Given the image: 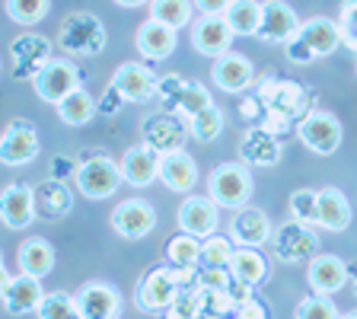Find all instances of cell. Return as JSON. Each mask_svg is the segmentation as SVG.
Here are the masks:
<instances>
[{
  "mask_svg": "<svg viewBox=\"0 0 357 319\" xmlns=\"http://www.w3.org/2000/svg\"><path fill=\"white\" fill-rule=\"evenodd\" d=\"M261 103H265V121L261 128L275 134H284L287 125L294 119H306L310 115V99H306V89L294 80H271L265 89H261Z\"/></svg>",
  "mask_w": 357,
  "mask_h": 319,
  "instance_id": "1",
  "label": "cell"
},
{
  "mask_svg": "<svg viewBox=\"0 0 357 319\" xmlns=\"http://www.w3.org/2000/svg\"><path fill=\"white\" fill-rule=\"evenodd\" d=\"M342 42V29H338V22L328 20V16H312L300 26V32L290 38L284 48H287V58L294 64H310L316 58H326L332 54Z\"/></svg>",
  "mask_w": 357,
  "mask_h": 319,
  "instance_id": "2",
  "label": "cell"
},
{
  "mask_svg": "<svg viewBox=\"0 0 357 319\" xmlns=\"http://www.w3.org/2000/svg\"><path fill=\"white\" fill-rule=\"evenodd\" d=\"M188 272H182V268H172V265H156L150 268L147 275L141 278V284H137V294H134V300H137V306L147 313H160V310H169L172 304H176V297L182 294V288L188 284Z\"/></svg>",
  "mask_w": 357,
  "mask_h": 319,
  "instance_id": "3",
  "label": "cell"
},
{
  "mask_svg": "<svg viewBox=\"0 0 357 319\" xmlns=\"http://www.w3.org/2000/svg\"><path fill=\"white\" fill-rule=\"evenodd\" d=\"M58 45L67 54H99L105 48V26L99 22V16L86 13V10H74L61 22Z\"/></svg>",
  "mask_w": 357,
  "mask_h": 319,
  "instance_id": "4",
  "label": "cell"
},
{
  "mask_svg": "<svg viewBox=\"0 0 357 319\" xmlns=\"http://www.w3.org/2000/svg\"><path fill=\"white\" fill-rule=\"evenodd\" d=\"M156 96L163 99V109L166 112H176V115H182V119H195L198 112H204L208 105H214L211 93L201 87L198 80H182L178 74L160 77Z\"/></svg>",
  "mask_w": 357,
  "mask_h": 319,
  "instance_id": "5",
  "label": "cell"
},
{
  "mask_svg": "<svg viewBox=\"0 0 357 319\" xmlns=\"http://www.w3.org/2000/svg\"><path fill=\"white\" fill-rule=\"evenodd\" d=\"M208 195L220 208H245V201L252 195V176L245 163H220L208 179Z\"/></svg>",
  "mask_w": 357,
  "mask_h": 319,
  "instance_id": "6",
  "label": "cell"
},
{
  "mask_svg": "<svg viewBox=\"0 0 357 319\" xmlns=\"http://www.w3.org/2000/svg\"><path fill=\"white\" fill-rule=\"evenodd\" d=\"M52 42L36 32L13 38L10 42V77L13 80H36L45 71V64H52Z\"/></svg>",
  "mask_w": 357,
  "mask_h": 319,
  "instance_id": "7",
  "label": "cell"
},
{
  "mask_svg": "<svg viewBox=\"0 0 357 319\" xmlns=\"http://www.w3.org/2000/svg\"><path fill=\"white\" fill-rule=\"evenodd\" d=\"M271 246H275V255L284 265H297V262H312L319 253V237L310 223L290 221L281 223L275 233H271Z\"/></svg>",
  "mask_w": 357,
  "mask_h": 319,
  "instance_id": "8",
  "label": "cell"
},
{
  "mask_svg": "<svg viewBox=\"0 0 357 319\" xmlns=\"http://www.w3.org/2000/svg\"><path fill=\"white\" fill-rule=\"evenodd\" d=\"M141 134H144V144L163 156V154H172V150H182V144L188 138V125L182 121V115L163 109L141 121Z\"/></svg>",
  "mask_w": 357,
  "mask_h": 319,
  "instance_id": "9",
  "label": "cell"
},
{
  "mask_svg": "<svg viewBox=\"0 0 357 319\" xmlns=\"http://www.w3.org/2000/svg\"><path fill=\"white\" fill-rule=\"evenodd\" d=\"M121 182H125V179H121V166H115L109 156H93V160L77 166V186L93 201L115 195V188H119Z\"/></svg>",
  "mask_w": 357,
  "mask_h": 319,
  "instance_id": "10",
  "label": "cell"
},
{
  "mask_svg": "<svg viewBox=\"0 0 357 319\" xmlns=\"http://www.w3.org/2000/svg\"><path fill=\"white\" fill-rule=\"evenodd\" d=\"M297 134L312 154L328 156L342 144V121L335 115H328V112H310L306 119L297 121Z\"/></svg>",
  "mask_w": 357,
  "mask_h": 319,
  "instance_id": "11",
  "label": "cell"
},
{
  "mask_svg": "<svg viewBox=\"0 0 357 319\" xmlns=\"http://www.w3.org/2000/svg\"><path fill=\"white\" fill-rule=\"evenodd\" d=\"M36 87V96L42 103H52L58 105L61 99H67L74 89H80V74H77V67L70 61H52V64H45V71L32 80Z\"/></svg>",
  "mask_w": 357,
  "mask_h": 319,
  "instance_id": "12",
  "label": "cell"
},
{
  "mask_svg": "<svg viewBox=\"0 0 357 319\" xmlns=\"http://www.w3.org/2000/svg\"><path fill=\"white\" fill-rule=\"evenodd\" d=\"M156 227V211L144 198H128L112 211V230L125 239H144Z\"/></svg>",
  "mask_w": 357,
  "mask_h": 319,
  "instance_id": "13",
  "label": "cell"
},
{
  "mask_svg": "<svg viewBox=\"0 0 357 319\" xmlns=\"http://www.w3.org/2000/svg\"><path fill=\"white\" fill-rule=\"evenodd\" d=\"M0 288H3V310L20 316V313H36L42 304L45 290L42 278H32L26 272H20L16 278H10L7 272H0Z\"/></svg>",
  "mask_w": 357,
  "mask_h": 319,
  "instance_id": "14",
  "label": "cell"
},
{
  "mask_svg": "<svg viewBox=\"0 0 357 319\" xmlns=\"http://www.w3.org/2000/svg\"><path fill=\"white\" fill-rule=\"evenodd\" d=\"M300 26H303V22L297 20V13H294L284 0H265V3H261V26L255 36L271 45H287L290 38L300 32Z\"/></svg>",
  "mask_w": 357,
  "mask_h": 319,
  "instance_id": "15",
  "label": "cell"
},
{
  "mask_svg": "<svg viewBox=\"0 0 357 319\" xmlns=\"http://www.w3.org/2000/svg\"><path fill=\"white\" fill-rule=\"evenodd\" d=\"M0 156L7 166H26L38 156V134L29 121L13 119L3 131V141H0Z\"/></svg>",
  "mask_w": 357,
  "mask_h": 319,
  "instance_id": "16",
  "label": "cell"
},
{
  "mask_svg": "<svg viewBox=\"0 0 357 319\" xmlns=\"http://www.w3.org/2000/svg\"><path fill=\"white\" fill-rule=\"evenodd\" d=\"M112 87L125 96V103H147V99L156 96L160 80H156V74L150 67L137 64V61H128V64H121L112 74Z\"/></svg>",
  "mask_w": 357,
  "mask_h": 319,
  "instance_id": "17",
  "label": "cell"
},
{
  "mask_svg": "<svg viewBox=\"0 0 357 319\" xmlns=\"http://www.w3.org/2000/svg\"><path fill=\"white\" fill-rule=\"evenodd\" d=\"M217 211H220V205L211 195H192L178 208V227L192 237H214L217 223H220Z\"/></svg>",
  "mask_w": 357,
  "mask_h": 319,
  "instance_id": "18",
  "label": "cell"
},
{
  "mask_svg": "<svg viewBox=\"0 0 357 319\" xmlns=\"http://www.w3.org/2000/svg\"><path fill=\"white\" fill-rule=\"evenodd\" d=\"M236 32L230 29L227 16H201L192 26V45L195 52L208 54V58H220V54L230 52V42Z\"/></svg>",
  "mask_w": 357,
  "mask_h": 319,
  "instance_id": "19",
  "label": "cell"
},
{
  "mask_svg": "<svg viewBox=\"0 0 357 319\" xmlns=\"http://www.w3.org/2000/svg\"><path fill=\"white\" fill-rule=\"evenodd\" d=\"M271 221H268L265 211L259 208H239L236 214H233L230 221V237L236 246H243V249H259L261 243H268L271 239Z\"/></svg>",
  "mask_w": 357,
  "mask_h": 319,
  "instance_id": "20",
  "label": "cell"
},
{
  "mask_svg": "<svg viewBox=\"0 0 357 319\" xmlns=\"http://www.w3.org/2000/svg\"><path fill=\"white\" fill-rule=\"evenodd\" d=\"M0 214H3V223L10 230H22L29 227L38 217L36 208V188H29L26 182H13V186L3 188V201H0Z\"/></svg>",
  "mask_w": 357,
  "mask_h": 319,
  "instance_id": "21",
  "label": "cell"
},
{
  "mask_svg": "<svg viewBox=\"0 0 357 319\" xmlns=\"http://www.w3.org/2000/svg\"><path fill=\"white\" fill-rule=\"evenodd\" d=\"M77 304H80L83 319H119V313H121L119 290L102 281L83 284L80 294H77Z\"/></svg>",
  "mask_w": 357,
  "mask_h": 319,
  "instance_id": "22",
  "label": "cell"
},
{
  "mask_svg": "<svg viewBox=\"0 0 357 319\" xmlns=\"http://www.w3.org/2000/svg\"><path fill=\"white\" fill-rule=\"evenodd\" d=\"M121 179L128 186H150L156 176H160V154L147 144H137V147H128L125 156H121Z\"/></svg>",
  "mask_w": 357,
  "mask_h": 319,
  "instance_id": "23",
  "label": "cell"
},
{
  "mask_svg": "<svg viewBox=\"0 0 357 319\" xmlns=\"http://www.w3.org/2000/svg\"><path fill=\"white\" fill-rule=\"evenodd\" d=\"M239 160L249 166H275L281 160V144L268 128H249L239 144Z\"/></svg>",
  "mask_w": 357,
  "mask_h": 319,
  "instance_id": "24",
  "label": "cell"
},
{
  "mask_svg": "<svg viewBox=\"0 0 357 319\" xmlns=\"http://www.w3.org/2000/svg\"><path fill=\"white\" fill-rule=\"evenodd\" d=\"M160 182L172 192H192L198 182V163L185 150H172L160 156Z\"/></svg>",
  "mask_w": 357,
  "mask_h": 319,
  "instance_id": "25",
  "label": "cell"
},
{
  "mask_svg": "<svg viewBox=\"0 0 357 319\" xmlns=\"http://www.w3.org/2000/svg\"><path fill=\"white\" fill-rule=\"evenodd\" d=\"M214 83L223 93H239L252 83V61L239 52H227L214 61V71H211Z\"/></svg>",
  "mask_w": 357,
  "mask_h": 319,
  "instance_id": "26",
  "label": "cell"
},
{
  "mask_svg": "<svg viewBox=\"0 0 357 319\" xmlns=\"http://www.w3.org/2000/svg\"><path fill=\"white\" fill-rule=\"evenodd\" d=\"M134 45L137 52L150 61H163L176 52V29H169L166 22H156L147 20L137 26V36H134Z\"/></svg>",
  "mask_w": 357,
  "mask_h": 319,
  "instance_id": "27",
  "label": "cell"
},
{
  "mask_svg": "<svg viewBox=\"0 0 357 319\" xmlns=\"http://www.w3.org/2000/svg\"><path fill=\"white\" fill-rule=\"evenodd\" d=\"M348 284V265L338 255H316L310 262V288L322 297H332Z\"/></svg>",
  "mask_w": 357,
  "mask_h": 319,
  "instance_id": "28",
  "label": "cell"
},
{
  "mask_svg": "<svg viewBox=\"0 0 357 319\" xmlns=\"http://www.w3.org/2000/svg\"><path fill=\"white\" fill-rule=\"evenodd\" d=\"M316 223H319L322 230H332V233H342L351 227V205L342 188H335V186L319 188V214H316Z\"/></svg>",
  "mask_w": 357,
  "mask_h": 319,
  "instance_id": "29",
  "label": "cell"
},
{
  "mask_svg": "<svg viewBox=\"0 0 357 319\" xmlns=\"http://www.w3.org/2000/svg\"><path fill=\"white\" fill-rule=\"evenodd\" d=\"M16 262H20V272L32 278H45L54 268V249L45 239H26L16 249Z\"/></svg>",
  "mask_w": 357,
  "mask_h": 319,
  "instance_id": "30",
  "label": "cell"
},
{
  "mask_svg": "<svg viewBox=\"0 0 357 319\" xmlns=\"http://www.w3.org/2000/svg\"><path fill=\"white\" fill-rule=\"evenodd\" d=\"M36 208L45 221H61L70 211V192L67 186H61L58 179H45L36 188Z\"/></svg>",
  "mask_w": 357,
  "mask_h": 319,
  "instance_id": "31",
  "label": "cell"
},
{
  "mask_svg": "<svg viewBox=\"0 0 357 319\" xmlns=\"http://www.w3.org/2000/svg\"><path fill=\"white\" fill-rule=\"evenodd\" d=\"M166 262H169L172 268H182V272L192 275L195 268L201 265V239L185 230L176 233V237L166 243Z\"/></svg>",
  "mask_w": 357,
  "mask_h": 319,
  "instance_id": "32",
  "label": "cell"
},
{
  "mask_svg": "<svg viewBox=\"0 0 357 319\" xmlns=\"http://www.w3.org/2000/svg\"><path fill=\"white\" fill-rule=\"evenodd\" d=\"M230 272L236 281H245V284H261L268 275V262L259 249H243L239 246L236 253H233V262H230Z\"/></svg>",
  "mask_w": 357,
  "mask_h": 319,
  "instance_id": "33",
  "label": "cell"
},
{
  "mask_svg": "<svg viewBox=\"0 0 357 319\" xmlns=\"http://www.w3.org/2000/svg\"><path fill=\"white\" fill-rule=\"evenodd\" d=\"M223 16L236 36H255L261 26V3L259 0H233Z\"/></svg>",
  "mask_w": 357,
  "mask_h": 319,
  "instance_id": "34",
  "label": "cell"
},
{
  "mask_svg": "<svg viewBox=\"0 0 357 319\" xmlns=\"http://www.w3.org/2000/svg\"><path fill=\"white\" fill-rule=\"evenodd\" d=\"M58 115H61L64 125L80 128V125H86V121L96 115V103H93V96L80 87V89H74L67 99H61L58 103Z\"/></svg>",
  "mask_w": 357,
  "mask_h": 319,
  "instance_id": "35",
  "label": "cell"
},
{
  "mask_svg": "<svg viewBox=\"0 0 357 319\" xmlns=\"http://www.w3.org/2000/svg\"><path fill=\"white\" fill-rule=\"evenodd\" d=\"M195 0H150V20L166 22L169 29H182L192 22Z\"/></svg>",
  "mask_w": 357,
  "mask_h": 319,
  "instance_id": "36",
  "label": "cell"
},
{
  "mask_svg": "<svg viewBox=\"0 0 357 319\" xmlns=\"http://www.w3.org/2000/svg\"><path fill=\"white\" fill-rule=\"evenodd\" d=\"M38 319H83L80 316V304L70 294H45L42 304H38Z\"/></svg>",
  "mask_w": 357,
  "mask_h": 319,
  "instance_id": "37",
  "label": "cell"
},
{
  "mask_svg": "<svg viewBox=\"0 0 357 319\" xmlns=\"http://www.w3.org/2000/svg\"><path fill=\"white\" fill-rule=\"evenodd\" d=\"M52 0H7V16L20 26H36L48 16Z\"/></svg>",
  "mask_w": 357,
  "mask_h": 319,
  "instance_id": "38",
  "label": "cell"
},
{
  "mask_svg": "<svg viewBox=\"0 0 357 319\" xmlns=\"http://www.w3.org/2000/svg\"><path fill=\"white\" fill-rule=\"evenodd\" d=\"M287 208L294 214V221L300 223H316V214H319V192H312V188H297V192H290L287 198Z\"/></svg>",
  "mask_w": 357,
  "mask_h": 319,
  "instance_id": "39",
  "label": "cell"
},
{
  "mask_svg": "<svg viewBox=\"0 0 357 319\" xmlns=\"http://www.w3.org/2000/svg\"><path fill=\"white\" fill-rule=\"evenodd\" d=\"M188 131L198 138V141H214L217 134L223 131V112L217 105H208L204 112H198L195 119H188Z\"/></svg>",
  "mask_w": 357,
  "mask_h": 319,
  "instance_id": "40",
  "label": "cell"
},
{
  "mask_svg": "<svg viewBox=\"0 0 357 319\" xmlns=\"http://www.w3.org/2000/svg\"><path fill=\"white\" fill-rule=\"evenodd\" d=\"M204 310H201V288L198 284H185L182 294L176 297V304L166 310V319H201Z\"/></svg>",
  "mask_w": 357,
  "mask_h": 319,
  "instance_id": "41",
  "label": "cell"
},
{
  "mask_svg": "<svg viewBox=\"0 0 357 319\" xmlns=\"http://www.w3.org/2000/svg\"><path fill=\"white\" fill-rule=\"evenodd\" d=\"M233 239L227 237H204L201 243V265H230L233 262Z\"/></svg>",
  "mask_w": 357,
  "mask_h": 319,
  "instance_id": "42",
  "label": "cell"
},
{
  "mask_svg": "<svg viewBox=\"0 0 357 319\" xmlns=\"http://www.w3.org/2000/svg\"><path fill=\"white\" fill-rule=\"evenodd\" d=\"M294 316H297V319H338L342 313L335 310V304L328 297H322V294H312V297L300 300Z\"/></svg>",
  "mask_w": 357,
  "mask_h": 319,
  "instance_id": "43",
  "label": "cell"
},
{
  "mask_svg": "<svg viewBox=\"0 0 357 319\" xmlns=\"http://www.w3.org/2000/svg\"><path fill=\"white\" fill-rule=\"evenodd\" d=\"M201 310H204V316H227V313H236V300L230 297V290L201 288Z\"/></svg>",
  "mask_w": 357,
  "mask_h": 319,
  "instance_id": "44",
  "label": "cell"
},
{
  "mask_svg": "<svg viewBox=\"0 0 357 319\" xmlns=\"http://www.w3.org/2000/svg\"><path fill=\"white\" fill-rule=\"evenodd\" d=\"M338 29H342V42L357 54V0H344L342 13H338Z\"/></svg>",
  "mask_w": 357,
  "mask_h": 319,
  "instance_id": "45",
  "label": "cell"
},
{
  "mask_svg": "<svg viewBox=\"0 0 357 319\" xmlns=\"http://www.w3.org/2000/svg\"><path fill=\"white\" fill-rule=\"evenodd\" d=\"M233 284L230 265H204L198 275V288L204 290H227Z\"/></svg>",
  "mask_w": 357,
  "mask_h": 319,
  "instance_id": "46",
  "label": "cell"
},
{
  "mask_svg": "<svg viewBox=\"0 0 357 319\" xmlns=\"http://www.w3.org/2000/svg\"><path fill=\"white\" fill-rule=\"evenodd\" d=\"M233 319H268V306L261 304V300H245V304L236 306V313H233Z\"/></svg>",
  "mask_w": 357,
  "mask_h": 319,
  "instance_id": "47",
  "label": "cell"
},
{
  "mask_svg": "<svg viewBox=\"0 0 357 319\" xmlns=\"http://www.w3.org/2000/svg\"><path fill=\"white\" fill-rule=\"evenodd\" d=\"M230 3L233 0H195V7L201 10V16H223Z\"/></svg>",
  "mask_w": 357,
  "mask_h": 319,
  "instance_id": "48",
  "label": "cell"
},
{
  "mask_svg": "<svg viewBox=\"0 0 357 319\" xmlns=\"http://www.w3.org/2000/svg\"><path fill=\"white\" fill-rule=\"evenodd\" d=\"M121 103H125V96H121L119 89H115V87H112V83H109V89H105V96L99 99V109H102V112H109V115H115V112L121 109Z\"/></svg>",
  "mask_w": 357,
  "mask_h": 319,
  "instance_id": "49",
  "label": "cell"
},
{
  "mask_svg": "<svg viewBox=\"0 0 357 319\" xmlns=\"http://www.w3.org/2000/svg\"><path fill=\"white\" fill-rule=\"evenodd\" d=\"M227 290H230V297L236 300V306H239V304H245V300H252V284L236 281V278H233V284H230Z\"/></svg>",
  "mask_w": 357,
  "mask_h": 319,
  "instance_id": "50",
  "label": "cell"
},
{
  "mask_svg": "<svg viewBox=\"0 0 357 319\" xmlns=\"http://www.w3.org/2000/svg\"><path fill=\"white\" fill-rule=\"evenodd\" d=\"M348 284L354 288V294H357V262H351L348 265Z\"/></svg>",
  "mask_w": 357,
  "mask_h": 319,
  "instance_id": "51",
  "label": "cell"
},
{
  "mask_svg": "<svg viewBox=\"0 0 357 319\" xmlns=\"http://www.w3.org/2000/svg\"><path fill=\"white\" fill-rule=\"evenodd\" d=\"M119 7H128V10H134V7H144V3H150V0H115Z\"/></svg>",
  "mask_w": 357,
  "mask_h": 319,
  "instance_id": "52",
  "label": "cell"
},
{
  "mask_svg": "<svg viewBox=\"0 0 357 319\" xmlns=\"http://www.w3.org/2000/svg\"><path fill=\"white\" fill-rule=\"evenodd\" d=\"M338 319H357V310H351V313H342Z\"/></svg>",
  "mask_w": 357,
  "mask_h": 319,
  "instance_id": "53",
  "label": "cell"
},
{
  "mask_svg": "<svg viewBox=\"0 0 357 319\" xmlns=\"http://www.w3.org/2000/svg\"><path fill=\"white\" fill-rule=\"evenodd\" d=\"M201 319H223V316H201Z\"/></svg>",
  "mask_w": 357,
  "mask_h": 319,
  "instance_id": "54",
  "label": "cell"
},
{
  "mask_svg": "<svg viewBox=\"0 0 357 319\" xmlns=\"http://www.w3.org/2000/svg\"><path fill=\"white\" fill-rule=\"evenodd\" d=\"M354 71H357V64H354Z\"/></svg>",
  "mask_w": 357,
  "mask_h": 319,
  "instance_id": "55",
  "label": "cell"
}]
</instances>
